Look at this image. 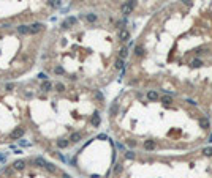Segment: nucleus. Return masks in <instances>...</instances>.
<instances>
[{
    "mask_svg": "<svg viewBox=\"0 0 212 178\" xmlns=\"http://www.w3.org/2000/svg\"><path fill=\"white\" fill-rule=\"evenodd\" d=\"M41 30H43V24H40V22H35L30 25V33H38Z\"/></svg>",
    "mask_w": 212,
    "mask_h": 178,
    "instance_id": "f257e3e1",
    "label": "nucleus"
},
{
    "mask_svg": "<svg viewBox=\"0 0 212 178\" xmlns=\"http://www.w3.org/2000/svg\"><path fill=\"white\" fill-rule=\"evenodd\" d=\"M24 136V129L22 128H17L11 132V139H19V137H22Z\"/></svg>",
    "mask_w": 212,
    "mask_h": 178,
    "instance_id": "f03ea898",
    "label": "nucleus"
},
{
    "mask_svg": "<svg viewBox=\"0 0 212 178\" xmlns=\"http://www.w3.org/2000/svg\"><path fill=\"white\" fill-rule=\"evenodd\" d=\"M131 10H133V8H131L128 3H124V5L120 6V11H122V14H124V16H128V14L131 13Z\"/></svg>",
    "mask_w": 212,
    "mask_h": 178,
    "instance_id": "7ed1b4c3",
    "label": "nucleus"
},
{
    "mask_svg": "<svg viewBox=\"0 0 212 178\" xmlns=\"http://www.w3.org/2000/svg\"><path fill=\"white\" fill-rule=\"evenodd\" d=\"M17 33H21V35L30 33V25H19V27H17Z\"/></svg>",
    "mask_w": 212,
    "mask_h": 178,
    "instance_id": "20e7f679",
    "label": "nucleus"
},
{
    "mask_svg": "<svg viewBox=\"0 0 212 178\" xmlns=\"http://www.w3.org/2000/svg\"><path fill=\"white\" fill-rule=\"evenodd\" d=\"M198 123H200V126L201 128H204V129H207L210 125H209V120L207 118H204V117H201V118H198Z\"/></svg>",
    "mask_w": 212,
    "mask_h": 178,
    "instance_id": "39448f33",
    "label": "nucleus"
},
{
    "mask_svg": "<svg viewBox=\"0 0 212 178\" xmlns=\"http://www.w3.org/2000/svg\"><path fill=\"white\" fill-rule=\"evenodd\" d=\"M147 99H150V101H157V99H158V93L153 91V90L147 91Z\"/></svg>",
    "mask_w": 212,
    "mask_h": 178,
    "instance_id": "423d86ee",
    "label": "nucleus"
},
{
    "mask_svg": "<svg viewBox=\"0 0 212 178\" xmlns=\"http://www.w3.org/2000/svg\"><path fill=\"white\" fill-rule=\"evenodd\" d=\"M119 38L122 39V41H127V39L130 38V33H128V30H125V29H124V30H120V32H119Z\"/></svg>",
    "mask_w": 212,
    "mask_h": 178,
    "instance_id": "0eeeda50",
    "label": "nucleus"
},
{
    "mask_svg": "<svg viewBox=\"0 0 212 178\" xmlns=\"http://www.w3.org/2000/svg\"><path fill=\"white\" fill-rule=\"evenodd\" d=\"M70 140H71L73 144L79 142V140H81V132H73V134L70 136Z\"/></svg>",
    "mask_w": 212,
    "mask_h": 178,
    "instance_id": "6e6552de",
    "label": "nucleus"
},
{
    "mask_svg": "<svg viewBox=\"0 0 212 178\" xmlns=\"http://www.w3.org/2000/svg\"><path fill=\"white\" fill-rule=\"evenodd\" d=\"M13 167H14L16 170H22V169L25 167V162H24L22 159H19V161H16V162L13 164Z\"/></svg>",
    "mask_w": 212,
    "mask_h": 178,
    "instance_id": "1a4fd4ad",
    "label": "nucleus"
},
{
    "mask_svg": "<svg viewBox=\"0 0 212 178\" xmlns=\"http://www.w3.org/2000/svg\"><path fill=\"white\" fill-rule=\"evenodd\" d=\"M41 90H43V91H51V90H52V84L48 82V81H44V82L41 84Z\"/></svg>",
    "mask_w": 212,
    "mask_h": 178,
    "instance_id": "9d476101",
    "label": "nucleus"
},
{
    "mask_svg": "<svg viewBox=\"0 0 212 178\" xmlns=\"http://www.w3.org/2000/svg\"><path fill=\"white\" fill-rule=\"evenodd\" d=\"M144 148L146 150H153V148H155V142H153V140H146L144 142Z\"/></svg>",
    "mask_w": 212,
    "mask_h": 178,
    "instance_id": "9b49d317",
    "label": "nucleus"
},
{
    "mask_svg": "<svg viewBox=\"0 0 212 178\" xmlns=\"http://www.w3.org/2000/svg\"><path fill=\"white\" fill-rule=\"evenodd\" d=\"M134 54H136L138 57H143L144 55V47L143 46H136L134 47Z\"/></svg>",
    "mask_w": 212,
    "mask_h": 178,
    "instance_id": "f8f14e48",
    "label": "nucleus"
},
{
    "mask_svg": "<svg viewBox=\"0 0 212 178\" xmlns=\"http://www.w3.org/2000/svg\"><path fill=\"white\" fill-rule=\"evenodd\" d=\"M86 19H87L89 22H95V21H97V14H93V13H89V14L86 16Z\"/></svg>",
    "mask_w": 212,
    "mask_h": 178,
    "instance_id": "ddd939ff",
    "label": "nucleus"
},
{
    "mask_svg": "<svg viewBox=\"0 0 212 178\" xmlns=\"http://www.w3.org/2000/svg\"><path fill=\"white\" fill-rule=\"evenodd\" d=\"M114 66H115V69H122V68H124V60H122V58H117Z\"/></svg>",
    "mask_w": 212,
    "mask_h": 178,
    "instance_id": "4468645a",
    "label": "nucleus"
},
{
    "mask_svg": "<svg viewBox=\"0 0 212 178\" xmlns=\"http://www.w3.org/2000/svg\"><path fill=\"white\" fill-rule=\"evenodd\" d=\"M92 123H93L95 126H98V125H100V117H98V113H97V112L93 113V118H92Z\"/></svg>",
    "mask_w": 212,
    "mask_h": 178,
    "instance_id": "2eb2a0df",
    "label": "nucleus"
},
{
    "mask_svg": "<svg viewBox=\"0 0 212 178\" xmlns=\"http://www.w3.org/2000/svg\"><path fill=\"white\" fill-rule=\"evenodd\" d=\"M57 145H59V148H67V147H68V140H65V139H60L59 142H57Z\"/></svg>",
    "mask_w": 212,
    "mask_h": 178,
    "instance_id": "dca6fc26",
    "label": "nucleus"
},
{
    "mask_svg": "<svg viewBox=\"0 0 212 178\" xmlns=\"http://www.w3.org/2000/svg\"><path fill=\"white\" fill-rule=\"evenodd\" d=\"M44 167H46V169H48V170H49L51 173H54V172L57 170V167H55L54 164H51V162H46V166H44Z\"/></svg>",
    "mask_w": 212,
    "mask_h": 178,
    "instance_id": "f3484780",
    "label": "nucleus"
},
{
    "mask_svg": "<svg viewBox=\"0 0 212 178\" xmlns=\"http://www.w3.org/2000/svg\"><path fill=\"white\" fill-rule=\"evenodd\" d=\"M127 55H128V49H127V47H124V49H120V52H119V57L122 58V60H124V58H125Z\"/></svg>",
    "mask_w": 212,
    "mask_h": 178,
    "instance_id": "a211bd4d",
    "label": "nucleus"
},
{
    "mask_svg": "<svg viewBox=\"0 0 212 178\" xmlns=\"http://www.w3.org/2000/svg\"><path fill=\"white\" fill-rule=\"evenodd\" d=\"M35 164H38V166L44 167V166H46V161L43 159V158H36V159H35Z\"/></svg>",
    "mask_w": 212,
    "mask_h": 178,
    "instance_id": "6ab92c4d",
    "label": "nucleus"
},
{
    "mask_svg": "<svg viewBox=\"0 0 212 178\" xmlns=\"http://www.w3.org/2000/svg\"><path fill=\"white\" fill-rule=\"evenodd\" d=\"M162 103H165V104H171V103H172V98H171V96H163V98H162Z\"/></svg>",
    "mask_w": 212,
    "mask_h": 178,
    "instance_id": "aec40b11",
    "label": "nucleus"
},
{
    "mask_svg": "<svg viewBox=\"0 0 212 178\" xmlns=\"http://www.w3.org/2000/svg\"><path fill=\"white\" fill-rule=\"evenodd\" d=\"M55 90H57V91H65V85L60 84V82H57V84H55Z\"/></svg>",
    "mask_w": 212,
    "mask_h": 178,
    "instance_id": "412c9836",
    "label": "nucleus"
},
{
    "mask_svg": "<svg viewBox=\"0 0 212 178\" xmlns=\"http://www.w3.org/2000/svg\"><path fill=\"white\" fill-rule=\"evenodd\" d=\"M203 153H204L206 156H212V147H207V148H204V150H203Z\"/></svg>",
    "mask_w": 212,
    "mask_h": 178,
    "instance_id": "4be33fe9",
    "label": "nucleus"
},
{
    "mask_svg": "<svg viewBox=\"0 0 212 178\" xmlns=\"http://www.w3.org/2000/svg\"><path fill=\"white\" fill-rule=\"evenodd\" d=\"M54 73H55V74H63L65 71H63L62 66H55V68H54Z\"/></svg>",
    "mask_w": 212,
    "mask_h": 178,
    "instance_id": "5701e85b",
    "label": "nucleus"
},
{
    "mask_svg": "<svg viewBox=\"0 0 212 178\" xmlns=\"http://www.w3.org/2000/svg\"><path fill=\"white\" fill-rule=\"evenodd\" d=\"M65 22H67V25H73V24H76V19L74 17H68Z\"/></svg>",
    "mask_w": 212,
    "mask_h": 178,
    "instance_id": "b1692460",
    "label": "nucleus"
},
{
    "mask_svg": "<svg viewBox=\"0 0 212 178\" xmlns=\"http://www.w3.org/2000/svg\"><path fill=\"white\" fill-rule=\"evenodd\" d=\"M49 5L51 6H60V2L59 0H49Z\"/></svg>",
    "mask_w": 212,
    "mask_h": 178,
    "instance_id": "393cba45",
    "label": "nucleus"
},
{
    "mask_svg": "<svg viewBox=\"0 0 212 178\" xmlns=\"http://www.w3.org/2000/svg\"><path fill=\"white\" fill-rule=\"evenodd\" d=\"M120 172H122V164H117L114 167V173H120Z\"/></svg>",
    "mask_w": 212,
    "mask_h": 178,
    "instance_id": "a878e982",
    "label": "nucleus"
},
{
    "mask_svg": "<svg viewBox=\"0 0 212 178\" xmlns=\"http://www.w3.org/2000/svg\"><path fill=\"white\" fill-rule=\"evenodd\" d=\"M190 65H191V66H201L203 63H201V60H191Z\"/></svg>",
    "mask_w": 212,
    "mask_h": 178,
    "instance_id": "bb28decb",
    "label": "nucleus"
},
{
    "mask_svg": "<svg viewBox=\"0 0 212 178\" xmlns=\"http://www.w3.org/2000/svg\"><path fill=\"white\" fill-rule=\"evenodd\" d=\"M125 158H127V159H133V158H134V153H133V151H127V153H125Z\"/></svg>",
    "mask_w": 212,
    "mask_h": 178,
    "instance_id": "cd10ccee",
    "label": "nucleus"
},
{
    "mask_svg": "<svg viewBox=\"0 0 212 178\" xmlns=\"http://www.w3.org/2000/svg\"><path fill=\"white\" fill-rule=\"evenodd\" d=\"M95 98H97L98 101H103V95H101L100 91H95Z\"/></svg>",
    "mask_w": 212,
    "mask_h": 178,
    "instance_id": "c85d7f7f",
    "label": "nucleus"
},
{
    "mask_svg": "<svg viewBox=\"0 0 212 178\" xmlns=\"http://www.w3.org/2000/svg\"><path fill=\"white\" fill-rule=\"evenodd\" d=\"M38 79H41V81H46V79H48V76H46L44 73H40V74H38Z\"/></svg>",
    "mask_w": 212,
    "mask_h": 178,
    "instance_id": "c756f323",
    "label": "nucleus"
},
{
    "mask_svg": "<svg viewBox=\"0 0 212 178\" xmlns=\"http://www.w3.org/2000/svg\"><path fill=\"white\" fill-rule=\"evenodd\" d=\"M127 3H128V5H130L131 8H134V5H136V2H134V0H128V2H127Z\"/></svg>",
    "mask_w": 212,
    "mask_h": 178,
    "instance_id": "7c9ffc66",
    "label": "nucleus"
},
{
    "mask_svg": "<svg viewBox=\"0 0 212 178\" xmlns=\"http://www.w3.org/2000/svg\"><path fill=\"white\" fill-rule=\"evenodd\" d=\"M117 112V106H112V109H111V113H115Z\"/></svg>",
    "mask_w": 212,
    "mask_h": 178,
    "instance_id": "2f4dec72",
    "label": "nucleus"
},
{
    "mask_svg": "<svg viewBox=\"0 0 212 178\" xmlns=\"http://www.w3.org/2000/svg\"><path fill=\"white\" fill-rule=\"evenodd\" d=\"M62 178H71V176H70V175H67V173H63V175H62Z\"/></svg>",
    "mask_w": 212,
    "mask_h": 178,
    "instance_id": "473e14b6",
    "label": "nucleus"
},
{
    "mask_svg": "<svg viewBox=\"0 0 212 178\" xmlns=\"http://www.w3.org/2000/svg\"><path fill=\"white\" fill-rule=\"evenodd\" d=\"M209 142H212V134H210V137H209Z\"/></svg>",
    "mask_w": 212,
    "mask_h": 178,
    "instance_id": "72a5a7b5",
    "label": "nucleus"
}]
</instances>
